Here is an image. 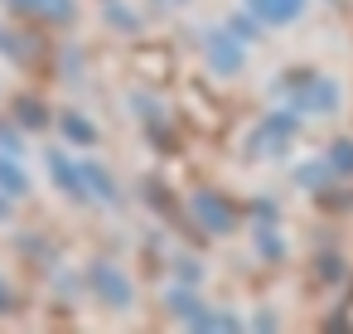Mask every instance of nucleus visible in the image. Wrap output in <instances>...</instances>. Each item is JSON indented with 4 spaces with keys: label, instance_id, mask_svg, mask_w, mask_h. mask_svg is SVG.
I'll return each mask as SVG.
<instances>
[{
    "label": "nucleus",
    "instance_id": "obj_4",
    "mask_svg": "<svg viewBox=\"0 0 353 334\" xmlns=\"http://www.w3.org/2000/svg\"><path fill=\"white\" fill-rule=\"evenodd\" d=\"M0 179H6L10 189H25V179H20V170H15V165H6V170H0Z\"/></svg>",
    "mask_w": 353,
    "mask_h": 334
},
{
    "label": "nucleus",
    "instance_id": "obj_1",
    "mask_svg": "<svg viewBox=\"0 0 353 334\" xmlns=\"http://www.w3.org/2000/svg\"><path fill=\"white\" fill-rule=\"evenodd\" d=\"M300 6H305V0H252V10H256L261 20H271V25H281V20H290V15H300Z\"/></svg>",
    "mask_w": 353,
    "mask_h": 334
},
{
    "label": "nucleus",
    "instance_id": "obj_5",
    "mask_svg": "<svg viewBox=\"0 0 353 334\" xmlns=\"http://www.w3.org/2000/svg\"><path fill=\"white\" fill-rule=\"evenodd\" d=\"M0 305H6V286H0Z\"/></svg>",
    "mask_w": 353,
    "mask_h": 334
},
{
    "label": "nucleus",
    "instance_id": "obj_2",
    "mask_svg": "<svg viewBox=\"0 0 353 334\" xmlns=\"http://www.w3.org/2000/svg\"><path fill=\"white\" fill-rule=\"evenodd\" d=\"M25 6H34V10H49V15H68V0H25Z\"/></svg>",
    "mask_w": 353,
    "mask_h": 334
},
{
    "label": "nucleus",
    "instance_id": "obj_3",
    "mask_svg": "<svg viewBox=\"0 0 353 334\" xmlns=\"http://www.w3.org/2000/svg\"><path fill=\"white\" fill-rule=\"evenodd\" d=\"M199 208H208V223H213V228H223V223H228V218H223V208H218V204H213L208 194L199 199Z\"/></svg>",
    "mask_w": 353,
    "mask_h": 334
}]
</instances>
